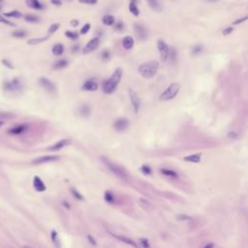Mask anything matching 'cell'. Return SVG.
Listing matches in <instances>:
<instances>
[{
	"mask_svg": "<svg viewBox=\"0 0 248 248\" xmlns=\"http://www.w3.org/2000/svg\"><path fill=\"white\" fill-rule=\"evenodd\" d=\"M27 128H28V126H27L26 124H20V125H16V126H14L12 128H10L9 130H8V133L12 134V135H21L25 130H27Z\"/></svg>",
	"mask_w": 248,
	"mask_h": 248,
	"instance_id": "15",
	"label": "cell"
},
{
	"mask_svg": "<svg viewBox=\"0 0 248 248\" xmlns=\"http://www.w3.org/2000/svg\"><path fill=\"white\" fill-rule=\"evenodd\" d=\"M99 44H100V39H99L98 37L92 38V39L89 40V42L86 44V46L84 47V51L82 52H84V54H87V53H90V52L94 51L99 47Z\"/></svg>",
	"mask_w": 248,
	"mask_h": 248,
	"instance_id": "8",
	"label": "cell"
},
{
	"mask_svg": "<svg viewBox=\"0 0 248 248\" xmlns=\"http://www.w3.org/2000/svg\"><path fill=\"white\" fill-rule=\"evenodd\" d=\"M102 161H103V163L106 165V167L108 168V169L111 171V172L114 173V175L118 176V177L121 178V179L127 180L129 178L128 173L126 172V171L124 170L122 167H120L119 165H117V164L114 163V162H112L111 160H109L108 158H106V157H102Z\"/></svg>",
	"mask_w": 248,
	"mask_h": 248,
	"instance_id": "3",
	"label": "cell"
},
{
	"mask_svg": "<svg viewBox=\"0 0 248 248\" xmlns=\"http://www.w3.org/2000/svg\"><path fill=\"white\" fill-rule=\"evenodd\" d=\"M112 236H114V238H115L117 239V240H119L121 242H124V243L130 245V246L134 247V248H139V245H138L136 242H135L133 239L129 238H127V236H116V235H114V234H112Z\"/></svg>",
	"mask_w": 248,
	"mask_h": 248,
	"instance_id": "16",
	"label": "cell"
},
{
	"mask_svg": "<svg viewBox=\"0 0 248 248\" xmlns=\"http://www.w3.org/2000/svg\"><path fill=\"white\" fill-rule=\"evenodd\" d=\"M23 248H31V247H29V246H23Z\"/></svg>",
	"mask_w": 248,
	"mask_h": 248,
	"instance_id": "59",
	"label": "cell"
},
{
	"mask_svg": "<svg viewBox=\"0 0 248 248\" xmlns=\"http://www.w3.org/2000/svg\"><path fill=\"white\" fill-rule=\"evenodd\" d=\"M24 20H25L27 23H36L40 21V18L36 15H32V14H27V15L24 16Z\"/></svg>",
	"mask_w": 248,
	"mask_h": 248,
	"instance_id": "24",
	"label": "cell"
},
{
	"mask_svg": "<svg viewBox=\"0 0 248 248\" xmlns=\"http://www.w3.org/2000/svg\"><path fill=\"white\" fill-rule=\"evenodd\" d=\"M51 2L53 5H55V6H61L62 5L61 0H51Z\"/></svg>",
	"mask_w": 248,
	"mask_h": 248,
	"instance_id": "51",
	"label": "cell"
},
{
	"mask_svg": "<svg viewBox=\"0 0 248 248\" xmlns=\"http://www.w3.org/2000/svg\"><path fill=\"white\" fill-rule=\"evenodd\" d=\"M79 3L82 4H87V5H95L97 4L98 0H79Z\"/></svg>",
	"mask_w": 248,
	"mask_h": 248,
	"instance_id": "43",
	"label": "cell"
},
{
	"mask_svg": "<svg viewBox=\"0 0 248 248\" xmlns=\"http://www.w3.org/2000/svg\"><path fill=\"white\" fill-rule=\"evenodd\" d=\"M82 89L86 91H96L98 89V84L92 79H88L82 85Z\"/></svg>",
	"mask_w": 248,
	"mask_h": 248,
	"instance_id": "17",
	"label": "cell"
},
{
	"mask_svg": "<svg viewBox=\"0 0 248 248\" xmlns=\"http://www.w3.org/2000/svg\"><path fill=\"white\" fill-rule=\"evenodd\" d=\"M3 88L7 91H16L21 88L20 79H14L13 81H6L3 84Z\"/></svg>",
	"mask_w": 248,
	"mask_h": 248,
	"instance_id": "7",
	"label": "cell"
},
{
	"mask_svg": "<svg viewBox=\"0 0 248 248\" xmlns=\"http://www.w3.org/2000/svg\"><path fill=\"white\" fill-rule=\"evenodd\" d=\"M1 62L3 63L4 66H6L7 68H9V69H14L13 64H12V63H11L8 59H2V61H1Z\"/></svg>",
	"mask_w": 248,
	"mask_h": 248,
	"instance_id": "45",
	"label": "cell"
},
{
	"mask_svg": "<svg viewBox=\"0 0 248 248\" xmlns=\"http://www.w3.org/2000/svg\"><path fill=\"white\" fill-rule=\"evenodd\" d=\"M180 90V85L176 82L171 84L169 86L166 88V90L160 95V100L161 101H170L175 97L178 94Z\"/></svg>",
	"mask_w": 248,
	"mask_h": 248,
	"instance_id": "4",
	"label": "cell"
},
{
	"mask_svg": "<svg viewBox=\"0 0 248 248\" xmlns=\"http://www.w3.org/2000/svg\"><path fill=\"white\" fill-rule=\"evenodd\" d=\"M49 39V36H45V37H41V38H32V39H29L27 41V44L28 45H37V44H41L43 42H45Z\"/></svg>",
	"mask_w": 248,
	"mask_h": 248,
	"instance_id": "27",
	"label": "cell"
},
{
	"mask_svg": "<svg viewBox=\"0 0 248 248\" xmlns=\"http://www.w3.org/2000/svg\"><path fill=\"white\" fill-rule=\"evenodd\" d=\"M71 144V140L69 139H63V140H58L57 142H55L54 145H52L51 147H49L48 149L51 150V151H56V150H59L61 148L67 147Z\"/></svg>",
	"mask_w": 248,
	"mask_h": 248,
	"instance_id": "13",
	"label": "cell"
},
{
	"mask_svg": "<svg viewBox=\"0 0 248 248\" xmlns=\"http://www.w3.org/2000/svg\"><path fill=\"white\" fill-rule=\"evenodd\" d=\"M64 52V46L62 44H56L52 47V53L56 56H59Z\"/></svg>",
	"mask_w": 248,
	"mask_h": 248,
	"instance_id": "21",
	"label": "cell"
},
{
	"mask_svg": "<svg viewBox=\"0 0 248 248\" xmlns=\"http://www.w3.org/2000/svg\"><path fill=\"white\" fill-rule=\"evenodd\" d=\"M68 60H66V59H60V60H58V61H57L55 64L53 65V68L55 69V70H58V69H63V68H65V67H67L68 66Z\"/></svg>",
	"mask_w": 248,
	"mask_h": 248,
	"instance_id": "29",
	"label": "cell"
},
{
	"mask_svg": "<svg viewBox=\"0 0 248 248\" xmlns=\"http://www.w3.org/2000/svg\"><path fill=\"white\" fill-rule=\"evenodd\" d=\"M104 199H105V201H106L107 203H114V201H115L114 194H112L111 191H106V192H105Z\"/></svg>",
	"mask_w": 248,
	"mask_h": 248,
	"instance_id": "30",
	"label": "cell"
},
{
	"mask_svg": "<svg viewBox=\"0 0 248 248\" xmlns=\"http://www.w3.org/2000/svg\"><path fill=\"white\" fill-rule=\"evenodd\" d=\"M157 47L159 49V53H160V57L162 61H166L168 57L170 55V48L167 45L166 42L163 40H158L157 42Z\"/></svg>",
	"mask_w": 248,
	"mask_h": 248,
	"instance_id": "5",
	"label": "cell"
},
{
	"mask_svg": "<svg viewBox=\"0 0 248 248\" xmlns=\"http://www.w3.org/2000/svg\"><path fill=\"white\" fill-rule=\"evenodd\" d=\"M202 51H203V47L202 46H200V45H197V46H195L194 48H193V54H194V55H197V54H200L201 52H202Z\"/></svg>",
	"mask_w": 248,
	"mask_h": 248,
	"instance_id": "40",
	"label": "cell"
},
{
	"mask_svg": "<svg viewBox=\"0 0 248 248\" xmlns=\"http://www.w3.org/2000/svg\"><path fill=\"white\" fill-rule=\"evenodd\" d=\"M233 31H234V27H227V28H225V30L223 31V35H224V36H228V35H230Z\"/></svg>",
	"mask_w": 248,
	"mask_h": 248,
	"instance_id": "46",
	"label": "cell"
},
{
	"mask_svg": "<svg viewBox=\"0 0 248 248\" xmlns=\"http://www.w3.org/2000/svg\"><path fill=\"white\" fill-rule=\"evenodd\" d=\"M123 27H124L123 23H121V21H118V23H116V24H115L114 29H115V30H122Z\"/></svg>",
	"mask_w": 248,
	"mask_h": 248,
	"instance_id": "48",
	"label": "cell"
},
{
	"mask_svg": "<svg viewBox=\"0 0 248 248\" xmlns=\"http://www.w3.org/2000/svg\"><path fill=\"white\" fill-rule=\"evenodd\" d=\"M63 205H64V206H66V208H70V206H69L68 203H66V202H63Z\"/></svg>",
	"mask_w": 248,
	"mask_h": 248,
	"instance_id": "55",
	"label": "cell"
},
{
	"mask_svg": "<svg viewBox=\"0 0 248 248\" xmlns=\"http://www.w3.org/2000/svg\"><path fill=\"white\" fill-rule=\"evenodd\" d=\"M66 37L69 38L71 40H77L79 38V34L77 32H73V31H66L65 32Z\"/></svg>",
	"mask_w": 248,
	"mask_h": 248,
	"instance_id": "34",
	"label": "cell"
},
{
	"mask_svg": "<svg viewBox=\"0 0 248 248\" xmlns=\"http://www.w3.org/2000/svg\"><path fill=\"white\" fill-rule=\"evenodd\" d=\"M12 117H14V115L9 114V112H0V120L8 119V118H12Z\"/></svg>",
	"mask_w": 248,
	"mask_h": 248,
	"instance_id": "41",
	"label": "cell"
},
{
	"mask_svg": "<svg viewBox=\"0 0 248 248\" xmlns=\"http://www.w3.org/2000/svg\"><path fill=\"white\" fill-rule=\"evenodd\" d=\"M90 23H86V24H84V26L82 27V29H81V34H82V35H84V34H86V33L89 31L90 30Z\"/></svg>",
	"mask_w": 248,
	"mask_h": 248,
	"instance_id": "42",
	"label": "cell"
},
{
	"mask_svg": "<svg viewBox=\"0 0 248 248\" xmlns=\"http://www.w3.org/2000/svg\"><path fill=\"white\" fill-rule=\"evenodd\" d=\"M177 219L178 220H191L192 217H190L188 215H178Z\"/></svg>",
	"mask_w": 248,
	"mask_h": 248,
	"instance_id": "50",
	"label": "cell"
},
{
	"mask_svg": "<svg viewBox=\"0 0 248 248\" xmlns=\"http://www.w3.org/2000/svg\"><path fill=\"white\" fill-rule=\"evenodd\" d=\"M122 78V70L120 68H117L114 70V74L109 79H107L103 84V91L106 94H112L115 91L116 87L118 86L119 82Z\"/></svg>",
	"mask_w": 248,
	"mask_h": 248,
	"instance_id": "1",
	"label": "cell"
},
{
	"mask_svg": "<svg viewBox=\"0 0 248 248\" xmlns=\"http://www.w3.org/2000/svg\"><path fill=\"white\" fill-rule=\"evenodd\" d=\"M4 125V122L3 121H0V127H1V126H3Z\"/></svg>",
	"mask_w": 248,
	"mask_h": 248,
	"instance_id": "57",
	"label": "cell"
},
{
	"mask_svg": "<svg viewBox=\"0 0 248 248\" xmlns=\"http://www.w3.org/2000/svg\"><path fill=\"white\" fill-rule=\"evenodd\" d=\"M0 23H4V24H7V25H10V26H16L15 23H12V21H10L9 20H7V18H5L4 16L1 15V14H0Z\"/></svg>",
	"mask_w": 248,
	"mask_h": 248,
	"instance_id": "35",
	"label": "cell"
},
{
	"mask_svg": "<svg viewBox=\"0 0 248 248\" xmlns=\"http://www.w3.org/2000/svg\"><path fill=\"white\" fill-rule=\"evenodd\" d=\"M147 3L149 5V7L152 9L153 11H156V12H159L161 11V5L159 3L158 0H147Z\"/></svg>",
	"mask_w": 248,
	"mask_h": 248,
	"instance_id": "23",
	"label": "cell"
},
{
	"mask_svg": "<svg viewBox=\"0 0 248 248\" xmlns=\"http://www.w3.org/2000/svg\"><path fill=\"white\" fill-rule=\"evenodd\" d=\"M79 21L78 20H72V21H71V25H72L73 27H77L79 25Z\"/></svg>",
	"mask_w": 248,
	"mask_h": 248,
	"instance_id": "52",
	"label": "cell"
},
{
	"mask_svg": "<svg viewBox=\"0 0 248 248\" xmlns=\"http://www.w3.org/2000/svg\"><path fill=\"white\" fill-rule=\"evenodd\" d=\"M33 186H34L35 190L38 192H44L47 189V186L43 182V180L37 175L34 176V178H33Z\"/></svg>",
	"mask_w": 248,
	"mask_h": 248,
	"instance_id": "14",
	"label": "cell"
},
{
	"mask_svg": "<svg viewBox=\"0 0 248 248\" xmlns=\"http://www.w3.org/2000/svg\"><path fill=\"white\" fill-rule=\"evenodd\" d=\"M51 240H52V242H53L54 246H56L57 248H59L60 243H59V239H58V236H57L56 231L52 230V231H51Z\"/></svg>",
	"mask_w": 248,
	"mask_h": 248,
	"instance_id": "33",
	"label": "cell"
},
{
	"mask_svg": "<svg viewBox=\"0 0 248 248\" xmlns=\"http://www.w3.org/2000/svg\"><path fill=\"white\" fill-rule=\"evenodd\" d=\"M101 56L104 60H109L110 57H111V52H110L108 49H105V51L102 52Z\"/></svg>",
	"mask_w": 248,
	"mask_h": 248,
	"instance_id": "44",
	"label": "cell"
},
{
	"mask_svg": "<svg viewBox=\"0 0 248 248\" xmlns=\"http://www.w3.org/2000/svg\"><path fill=\"white\" fill-rule=\"evenodd\" d=\"M203 248H214V244L211 243V242H210V243H208V244H206Z\"/></svg>",
	"mask_w": 248,
	"mask_h": 248,
	"instance_id": "54",
	"label": "cell"
},
{
	"mask_svg": "<svg viewBox=\"0 0 248 248\" xmlns=\"http://www.w3.org/2000/svg\"><path fill=\"white\" fill-rule=\"evenodd\" d=\"M102 21H103V23L105 24V25H108V26H111V25H114V23H115V18L114 16L112 15H106L103 16V20H102Z\"/></svg>",
	"mask_w": 248,
	"mask_h": 248,
	"instance_id": "22",
	"label": "cell"
},
{
	"mask_svg": "<svg viewBox=\"0 0 248 248\" xmlns=\"http://www.w3.org/2000/svg\"><path fill=\"white\" fill-rule=\"evenodd\" d=\"M208 1H210V2H215L217 0H208Z\"/></svg>",
	"mask_w": 248,
	"mask_h": 248,
	"instance_id": "58",
	"label": "cell"
},
{
	"mask_svg": "<svg viewBox=\"0 0 248 248\" xmlns=\"http://www.w3.org/2000/svg\"><path fill=\"white\" fill-rule=\"evenodd\" d=\"M161 173H163L164 175L169 176L171 178H178V175L176 173V172L170 169H161Z\"/></svg>",
	"mask_w": 248,
	"mask_h": 248,
	"instance_id": "26",
	"label": "cell"
},
{
	"mask_svg": "<svg viewBox=\"0 0 248 248\" xmlns=\"http://www.w3.org/2000/svg\"><path fill=\"white\" fill-rule=\"evenodd\" d=\"M39 84H41V86L45 88L47 91H49V92L55 91V85L53 84V82H51L47 78H41L39 79Z\"/></svg>",
	"mask_w": 248,
	"mask_h": 248,
	"instance_id": "12",
	"label": "cell"
},
{
	"mask_svg": "<svg viewBox=\"0 0 248 248\" xmlns=\"http://www.w3.org/2000/svg\"><path fill=\"white\" fill-rule=\"evenodd\" d=\"M140 171H142V172L144 173L145 175H150V173H152L151 168L149 166H147V165H144V166H142V168H140Z\"/></svg>",
	"mask_w": 248,
	"mask_h": 248,
	"instance_id": "37",
	"label": "cell"
},
{
	"mask_svg": "<svg viewBox=\"0 0 248 248\" xmlns=\"http://www.w3.org/2000/svg\"><path fill=\"white\" fill-rule=\"evenodd\" d=\"M59 27H60V24L59 23H53V24H51V26H49V31H48V33L49 34H52V33H54V32H56L57 30L59 29Z\"/></svg>",
	"mask_w": 248,
	"mask_h": 248,
	"instance_id": "36",
	"label": "cell"
},
{
	"mask_svg": "<svg viewBox=\"0 0 248 248\" xmlns=\"http://www.w3.org/2000/svg\"><path fill=\"white\" fill-rule=\"evenodd\" d=\"M129 11H130L131 14H133L135 16H138L140 15L139 8L137 7L136 3H134V2H130V4H129Z\"/></svg>",
	"mask_w": 248,
	"mask_h": 248,
	"instance_id": "32",
	"label": "cell"
},
{
	"mask_svg": "<svg viewBox=\"0 0 248 248\" xmlns=\"http://www.w3.org/2000/svg\"><path fill=\"white\" fill-rule=\"evenodd\" d=\"M158 69L159 63L155 60H150V61L142 63L138 69V71L140 76L144 77L145 79H152L158 72Z\"/></svg>",
	"mask_w": 248,
	"mask_h": 248,
	"instance_id": "2",
	"label": "cell"
},
{
	"mask_svg": "<svg viewBox=\"0 0 248 248\" xmlns=\"http://www.w3.org/2000/svg\"><path fill=\"white\" fill-rule=\"evenodd\" d=\"M128 94H129V97H130V101H131V104H132V107L134 109V112H137L140 111V99L139 97V95L137 94V92L135 91L134 89H130L128 90Z\"/></svg>",
	"mask_w": 248,
	"mask_h": 248,
	"instance_id": "6",
	"label": "cell"
},
{
	"mask_svg": "<svg viewBox=\"0 0 248 248\" xmlns=\"http://www.w3.org/2000/svg\"><path fill=\"white\" fill-rule=\"evenodd\" d=\"M128 126H129V121L127 118L124 117L117 118L114 122V128L118 132H122L124 130H126L128 128Z\"/></svg>",
	"mask_w": 248,
	"mask_h": 248,
	"instance_id": "10",
	"label": "cell"
},
{
	"mask_svg": "<svg viewBox=\"0 0 248 248\" xmlns=\"http://www.w3.org/2000/svg\"><path fill=\"white\" fill-rule=\"evenodd\" d=\"M183 159H184V161L190 162V163H199V162L201 161V154L200 153L192 154V155L184 157Z\"/></svg>",
	"mask_w": 248,
	"mask_h": 248,
	"instance_id": "20",
	"label": "cell"
},
{
	"mask_svg": "<svg viewBox=\"0 0 248 248\" xmlns=\"http://www.w3.org/2000/svg\"><path fill=\"white\" fill-rule=\"evenodd\" d=\"M79 114H81V115H82L84 117H87L88 115L90 114V107L87 106V105H84V106H82L81 109H79Z\"/></svg>",
	"mask_w": 248,
	"mask_h": 248,
	"instance_id": "31",
	"label": "cell"
},
{
	"mask_svg": "<svg viewBox=\"0 0 248 248\" xmlns=\"http://www.w3.org/2000/svg\"><path fill=\"white\" fill-rule=\"evenodd\" d=\"M140 246L142 248H150V244H149V242H148V239L147 238H140Z\"/></svg>",
	"mask_w": 248,
	"mask_h": 248,
	"instance_id": "38",
	"label": "cell"
},
{
	"mask_svg": "<svg viewBox=\"0 0 248 248\" xmlns=\"http://www.w3.org/2000/svg\"><path fill=\"white\" fill-rule=\"evenodd\" d=\"M1 9H2V7H1V5H0V10H1Z\"/></svg>",
	"mask_w": 248,
	"mask_h": 248,
	"instance_id": "60",
	"label": "cell"
},
{
	"mask_svg": "<svg viewBox=\"0 0 248 248\" xmlns=\"http://www.w3.org/2000/svg\"><path fill=\"white\" fill-rule=\"evenodd\" d=\"M134 29H135V33H136L138 39L140 40V41H145L147 40V29L145 28L142 24L140 23H135L134 24Z\"/></svg>",
	"mask_w": 248,
	"mask_h": 248,
	"instance_id": "9",
	"label": "cell"
},
{
	"mask_svg": "<svg viewBox=\"0 0 248 248\" xmlns=\"http://www.w3.org/2000/svg\"><path fill=\"white\" fill-rule=\"evenodd\" d=\"M4 16L5 18H20L23 16L21 13L20 11L18 10H13V11H10V12H7L4 14Z\"/></svg>",
	"mask_w": 248,
	"mask_h": 248,
	"instance_id": "25",
	"label": "cell"
},
{
	"mask_svg": "<svg viewBox=\"0 0 248 248\" xmlns=\"http://www.w3.org/2000/svg\"><path fill=\"white\" fill-rule=\"evenodd\" d=\"M25 3L29 8L34 10H42L44 6L39 0H25Z\"/></svg>",
	"mask_w": 248,
	"mask_h": 248,
	"instance_id": "18",
	"label": "cell"
},
{
	"mask_svg": "<svg viewBox=\"0 0 248 248\" xmlns=\"http://www.w3.org/2000/svg\"><path fill=\"white\" fill-rule=\"evenodd\" d=\"M122 45L124 47V49H131L134 47V39L131 36H126L122 41Z\"/></svg>",
	"mask_w": 248,
	"mask_h": 248,
	"instance_id": "19",
	"label": "cell"
},
{
	"mask_svg": "<svg viewBox=\"0 0 248 248\" xmlns=\"http://www.w3.org/2000/svg\"><path fill=\"white\" fill-rule=\"evenodd\" d=\"M228 137L231 138V139H236V134L235 132H230V133L228 134Z\"/></svg>",
	"mask_w": 248,
	"mask_h": 248,
	"instance_id": "53",
	"label": "cell"
},
{
	"mask_svg": "<svg viewBox=\"0 0 248 248\" xmlns=\"http://www.w3.org/2000/svg\"><path fill=\"white\" fill-rule=\"evenodd\" d=\"M79 46H75V47H74V49H73L74 51H77V49H79Z\"/></svg>",
	"mask_w": 248,
	"mask_h": 248,
	"instance_id": "56",
	"label": "cell"
},
{
	"mask_svg": "<svg viewBox=\"0 0 248 248\" xmlns=\"http://www.w3.org/2000/svg\"><path fill=\"white\" fill-rule=\"evenodd\" d=\"M12 35L13 37L15 38H18V39H21V38H24L27 35V32L25 30H23V29H20V30H15V31L12 32Z\"/></svg>",
	"mask_w": 248,
	"mask_h": 248,
	"instance_id": "28",
	"label": "cell"
},
{
	"mask_svg": "<svg viewBox=\"0 0 248 248\" xmlns=\"http://www.w3.org/2000/svg\"><path fill=\"white\" fill-rule=\"evenodd\" d=\"M71 192H72L73 196L75 197L76 199H78V200H79V201H82V200H84V197H82V195L79 194V192H78V191H77L76 189L72 188V189H71Z\"/></svg>",
	"mask_w": 248,
	"mask_h": 248,
	"instance_id": "39",
	"label": "cell"
},
{
	"mask_svg": "<svg viewBox=\"0 0 248 248\" xmlns=\"http://www.w3.org/2000/svg\"><path fill=\"white\" fill-rule=\"evenodd\" d=\"M2 1H3V0H0V3H1V2H2Z\"/></svg>",
	"mask_w": 248,
	"mask_h": 248,
	"instance_id": "61",
	"label": "cell"
},
{
	"mask_svg": "<svg viewBox=\"0 0 248 248\" xmlns=\"http://www.w3.org/2000/svg\"><path fill=\"white\" fill-rule=\"evenodd\" d=\"M58 159H59V156H57V155H46V156L38 157V158L34 159V160L32 161V163L35 165L45 164V163H49V162L57 161Z\"/></svg>",
	"mask_w": 248,
	"mask_h": 248,
	"instance_id": "11",
	"label": "cell"
},
{
	"mask_svg": "<svg viewBox=\"0 0 248 248\" xmlns=\"http://www.w3.org/2000/svg\"><path fill=\"white\" fill-rule=\"evenodd\" d=\"M247 16H244V18H238V21H235L233 23V24H239V23H244V21H247Z\"/></svg>",
	"mask_w": 248,
	"mask_h": 248,
	"instance_id": "47",
	"label": "cell"
},
{
	"mask_svg": "<svg viewBox=\"0 0 248 248\" xmlns=\"http://www.w3.org/2000/svg\"><path fill=\"white\" fill-rule=\"evenodd\" d=\"M87 239L89 240V242H90V243H91L92 245H94V246H96V245H97V242H96V240L92 238L91 236L88 235V236H87Z\"/></svg>",
	"mask_w": 248,
	"mask_h": 248,
	"instance_id": "49",
	"label": "cell"
}]
</instances>
